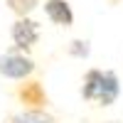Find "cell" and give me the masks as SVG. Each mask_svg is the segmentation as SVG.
<instances>
[{
	"mask_svg": "<svg viewBox=\"0 0 123 123\" xmlns=\"http://www.w3.org/2000/svg\"><path fill=\"white\" fill-rule=\"evenodd\" d=\"M81 98L96 106H113L121 96V79L113 69H86L81 79Z\"/></svg>",
	"mask_w": 123,
	"mask_h": 123,
	"instance_id": "1",
	"label": "cell"
},
{
	"mask_svg": "<svg viewBox=\"0 0 123 123\" xmlns=\"http://www.w3.org/2000/svg\"><path fill=\"white\" fill-rule=\"evenodd\" d=\"M32 74H35V62L25 52L12 49V52L0 54V76L12 81H25V79H32Z\"/></svg>",
	"mask_w": 123,
	"mask_h": 123,
	"instance_id": "2",
	"label": "cell"
},
{
	"mask_svg": "<svg viewBox=\"0 0 123 123\" xmlns=\"http://www.w3.org/2000/svg\"><path fill=\"white\" fill-rule=\"evenodd\" d=\"M15 98L25 106V111H47L49 106V94L42 81L37 79H25L15 86Z\"/></svg>",
	"mask_w": 123,
	"mask_h": 123,
	"instance_id": "3",
	"label": "cell"
},
{
	"mask_svg": "<svg viewBox=\"0 0 123 123\" xmlns=\"http://www.w3.org/2000/svg\"><path fill=\"white\" fill-rule=\"evenodd\" d=\"M10 37L17 52H30L37 42H39V22L32 17H17L12 27H10Z\"/></svg>",
	"mask_w": 123,
	"mask_h": 123,
	"instance_id": "4",
	"label": "cell"
},
{
	"mask_svg": "<svg viewBox=\"0 0 123 123\" xmlns=\"http://www.w3.org/2000/svg\"><path fill=\"white\" fill-rule=\"evenodd\" d=\"M44 15L57 27H71L74 25V10L67 0H44Z\"/></svg>",
	"mask_w": 123,
	"mask_h": 123,
	"instance_id": "5",
	"label": "cell"
},
{
	"mask_svg": "<svg viewBox=\"0 0 123 123\" xmlns=\"http://www.w3.org/2000/svg\"><path fill=\"white\" fill-rule=\"evenodd\" d=\"M10 123H57V118L47 111H20L10 118Z\"/></svg>",
	"mask_w": 123,
	"mask_h": 123,
	"instance_id": "6",
	"label": "cell"
},
{
	"mask_svg": "<svg viewBox=\"0 0 123 123\" xmlns=\"http://www.w3.org/2000/svg\"><path fill=\"white\" fill-rule=\"evenodd\" d=\"M5 5L10 7V12L15 17H30L37 10L39 0H5Z\"/></svg>",
	"mask_w": 123,
	"mask_h": 123,
	"instance_id": "7",
	"label": "cell"
},
{
	"mask_svg": "<svg viewBox=\"0 0 123 123\" xmlns=\"http://www.w3.org/2000/svg\"><path fill=\"white\" fill-rule=\"evenodd\" d=\"M67 54L74 57V59H89L91 42H89V39H71V42L67 44Z\"/></svg>",
	"mask_w": 123,
	"mask_h": 123,
	"instance_id": "8",
	"label": "cell"
},
{
	"mask_svg": "<svg viewBox=\"0 0 123 123\" xmlns=\"http://www.w3.org/2000/svg\"><path fill=\"white\" fill-rule=\"evenodd\" d=\"M108 3H111V5H118V3H121V0H108Z\"/></svg>",
	"mask_w": 123,
	"mask_h": 123,
	"instance_id": "9",
	"label": "cell"
}]
</instances>
